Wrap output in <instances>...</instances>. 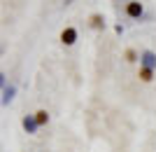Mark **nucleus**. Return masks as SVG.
Returning <instances> with one entry per match:
<instances>
[{
    "label": "nucleus",
    "instance_id": "nucleus-3",
    "mask_svg": "<svg viewBox=\"0 0 156 152\" xmlns=\"http://www.w3.org/2000/svg\"><path fill=\"white\" fill-rule=\"evenodd\" d=\"M140 66H147V68H156V54L151 49H144L140 54Z\"/></svg>",
    "mask_w": 156,
    "mask_h": 152
},
{
    "label": "nucleus",
    "instance_id": "nucleus-1",
    "mask_svg": "<svg viewBox=\"0 0 156 152\" xmlns=\"http://www.w3.org/2000/svg\"><path fill=\"white\" fill-rule=\"evenodd\" d=\"M126 14H128L130 19H140L144 14V7L140 0H130V2H126Z\"/></svg>",
    "mask_w": 156,
    "mask_h": 152
},
{
    "label": "nucleus",
    "instance_id": "nucleus-7",
    "mask_svg": "<svg viewBox=\"0 0 156 152\" xmlns=\"http://www.w3.org/2000/svg\"><path fill=\"white\" fill-rule=\"evenodd\" d=\"M35 119H37L40 126L49 124V113H47V110H37V113H35Z\"/></svg>",
    "mask_w": 156,
    "mask_h": 152
},
{
    "label": "nucleus",
    "instance_id": "nucleus-9",
    "mask_svg": "<svg viewBox=\"0 0 156 152\" xmlns=\"http://www.w3.org/2000/svg\"><path fill=\"white\" fill-rule=\"evenodd\" d=\"M124 56H126V61H137L135 49H126V52H124Z\"/></svg>",
    "mask_w": 156,
    "mask_h": 152
},
{
    "label": "nucleus",
    "instance_id": "nucleus-5",
    "mask_svg": "<svg viewBox=\"0 0 156 152\" xmlns=\"http://www.w3.org/2000/svg\"><path fill=\"white\" fill-rule=\"evenodd\" d=\"M89 26H91L93 31H103V28H105L103 14H91V17H89Z\"/></svg>",
    "mask_w": 156,
    "mask_h": 152
},
{
    "label": "nucleus",
    "instance_id": "nucleus-8",
    "mask_svg": "<svg viewBox=\"0 0 156 152\" xmlns=\"http://www.w3.org/2000/svg\"><path fill=\"white\" fill-rule=\"evenodd\" d=\"M14 98V87H5L2 89V103H9Z\"/></svg>",
    "mask_w": 156,
    "mask_h": 152
},
{
    "label": "nucleus",
    "instance_id": "nucleus-6",
    "mask_svg": "<svg viewBox=\"0 0 156 152\" xmlns=\"http://www.w3.org/2000/svg\"><path fill=\"white\" fill-rule=\"evenodd\" d=\"M137 77L142 80V82H151V80H154V68L140 66V73H137Z\"/></svg>",
    "mask_w": 156,
    "mask_h": 152
},
{
    "label": "nucleus",
    "instance_id": "nucleus-2",
    "mask_svg": "<svg viewBox=\"0 0 156 152\" xmlns=\"http://www.w3.org/2000/svg\"><path fill=\"white\" fill-rule=\"evenodd\" d=\"M61 42H63L65 47H70L77 42V28H72V26H65L63 28V33H61Z\"/></svg>",
    "mask_w": 156,
    "mask_h": 152
},
{
    "label": "nucleus",
    "instance_id": "nucleus-4",
    "mask_svg": "<svg viewBox=\"0 0 156 152\" xmlns=\"http://www.w3.org/2000/svg\"><path fill=\"white\" fill-rule=\"evenodd\" d=\"M21 124H23V129H26L28 133H35L40 129V124H37V119H35V115H26V117L21 119Z\"/></svg>",
    "mask_w": 156,
    "mask_h": 152
}]
</instances>
